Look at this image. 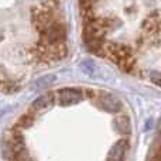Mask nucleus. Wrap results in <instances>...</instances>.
<instances>
[{
	"mask_svg": "<svg viewBox=\"0 0 161 161\" xmlns=\"http://www.w3.org/2000/svg\"><path fill=\"white\" fill-rule=\"evenodd\" d=\"M91 91L61 88L37 97L6 130L4 161H91Z\"/></svg>",
	"mask_w": 161,
	"mask_h": 161,
	"instance_id": "f257e3e1",
	"label": "nucleus"
},
{
	"mask_svg": "<svg viewBox=\"0 0 161 161\" xmlns=\"http://www.w3.org/2000/svg\"><path fill=\"white\" fill-rule=\"evenodd\" d=\"M148 79L157 86H161V72L160 71H150L148 72Z\"/></svg>",
	"mask_w": 161,
	"mask_h": 161,
	"instance_id": "f03ea898",
	"label": "nucleus"
}]
</instances>
